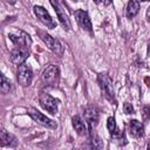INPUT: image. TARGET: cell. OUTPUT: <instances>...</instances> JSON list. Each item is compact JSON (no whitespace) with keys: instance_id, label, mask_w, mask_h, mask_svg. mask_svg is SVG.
I'll list each match as a JSON object with an SVG mask.
<instances>
[{"instance_id":"obj_17","label":"cell","mask_w":150,"mask_h":150,"mask_svg":"<svg viewBox=\"0 0 150 150\" xmlns=\"http://www.w3.org/2000/svg\"><path fill=\"white\" fill-rule=\"evenodd\" d=\"M0 88H1L2 94H7L11 90V82H9V80L6 79V76L4 74H1V86H0Z\"/></svg>"},{"instance_id":"obj_19","label":"cell","mask_w":150,"mask_h":150,"mask_svg":"<svg viewBox=\"0 0 150 150\" xmlns=\"http://www.w3.org/2000/svg\"><path fill=\"white\" fill-rule=\"evenodd\" d=\"M107 127H108V130L110 131V134H112V132L117 129V128H116V122H115V118H114V117H109V118H108Z\"/></svg>"},{"instance_id":"obj_8","label":"cell","mask_w":150,"mask_h":150,"mask_svg":"<svg viewBox=\"0 0 150 150\" xmlns=\"http://www.w3.org/2000/svg\"><path fill=\"white\" fill-rule=\"evenodd\" d=\"M34 13H35V15L38 16V19H39L45 26H47L48 28H54V27L56 26L55 21L52 19V16L49 15V13H48L43 7H41V6H35V7H34Z\"/></svg>"},{"instance_id":"obj_12","label":"cell","mask_w":150,"mask_h":150,"mask_svg":"<svg viewBox=\"0 0 150 150\" xmlns=\"http://www.w3.org/2000/svg\"><path fill=\"white\" fill-rule=\"evenodd\" d=\"M84 118H86V122L89 125V132L93 131V129L98 123V112H97V110L93 107L87 108L84 110Z\"/></svg>"},{"instance_id":"obj_1","label":"cell","mask_w":150,"mask_h":150,"mask_svg":"<svg viewBox=\"0 0 150 150\" xmlns=\"http://www.w3.org/2000/svg\"><path fill=\"white\" fill-rule=\"evenodd\" d=\"M97 82L100 84V88L107 100L110 102H115V94H114V88H112V82L110 77L107 74H98L97 76Z\"/></svg>"},{"instance_id":"obj_14","label":"cell","mask_w":150,"mask_h":150,"mask_svg":"<svg viewBox=\"0 0 150 150\" xmlns=\"http://www.w3.org/2000/svg\"><path fill=\"white\" fill-rule=\"evenodd\" d=\"M71 121H73V127H74V129L76 130V132L79 135L83 136V135H87L88 134V131H89L88 130V127H87L86 122L80 116H74Z\"/></svg>"},{"instance_id":"obj_13","label":"cell","mask_w":150,"mask_h":150,"mask_svg":"<svg viewBox=\"0 0 150 150\" xmlns=\"http://www.w3.org/2000/svg\"><path fill=\"white\" fill-rule=\"evenodd\" d=\"M129 131H130L131 136L138 138V137H142L144 135V127H143V124L139 121L132 120L129 123Z\"/></svg>"},{"instance_id":"obj_15","label":"cell","mask_w":150,"mask_h":150,"mask_svg":"<svg viewBox=\"0 0 150 150\" xmlns=\"http://www.w3.org/2000/svg\"><path fill=\"white\" fill-rule=\"evenodd\" d=\"M0 139H1V145H2V146H4V145L15 146V145L18 144L16 138H15L13 135L8 134L6 130H1V132H0Z\"/></svg>"},{"instance_id":"obj_24","label":"cell","mask_w":150,"mask_h":150,"mask_svg":"<svg viewBox=\"0 0 150 150\" xmlns=\"http://www.w3.org/2000/svg\"><path fill=\"white\" fill-rule=\"evenodd\" d=\"M93 1H94L95 4H100V2H101V0H93Z\"/></svg>"},{"instance_id":"obj_22","label":"cell","mask_w":150,"mask_h":150,"mask_svg":"<svg viewBox=\"0 0 150 150\" xmlns=\"http://www.w3.org/2000/svg\"><path fill=\"white\" fill-rule=\"evenodd\" d=\"M146 19L148 20H150V7L148 8V11H146Z\"/></svg>"},{"instance_id":"obj_4","label":"cell","mask_w":150,"mask_h":150,"mask_svg":"<svg viewBox=\"0 0 150 150\" xmlns=\"http://www.w3.org/2000/svg\"><path fill=\"white\" fill-rule=\"evenodd\" d=\"M32 77H33V70H32L30 66L27 63L20 64L18 68V82L22 87H27L30 84Z\"/></svg>"},{"instance_id":"obj_10","label":"cell","mask_w":150,"mask_h":150,"mask_svg":"<svg viewBox=\"0 0 150 150\" xmlns=\"http://www.w3.org/2000/svg\"><path fill=\"white\" fill-rule=\"evenodd\" d=\"M29 115H30V117H32L35 122H38L39 124H41V125H43V127H47V128H56V123H55L53 120L48 118V117L45 116L42 112H40V111L35 110V109H32V110L29 111Z\"/></svg>"},{"instance_id":"obj_20","label":"cell","mask_w":150,"mask_h":150,"mask_svg":"<svg viewBox=\"0 0 150 150\" xmlns=\"http://www.w3.org/2000/svg\"><path fill=\"white\" fill-rule=\"evenodd\" d=\"M123 110H124L125 114H132V112H134V108H132L131 103H128V102L124 103V105H123Z\"/></svg>"},{"instance_id":"obj_5","label":"cell","mask_w":150,"mask_h":150,"mask_svg":"<svg viewBox=\"0 0 150 150\" xmlns=\"http://www.w3.org/2000/svg\"><path fill=\"white\" fill-rule=\"evenodd\" d=\"M50 1V4H52V6L54 7V9H55V13H56V15H57V18H59V21H60V23L63 26V28L64 29H70V21H69V19H68V15L66 14V11L63 9V7H62V5L57 1V0H49Z\"/></svg>"},{"instance_id":"obj_6","label":"cell","mask_w":150,"mask_h":150,"mask_svg":"<svg viewBox=\"0 0 150 150\" xmlns=\"http://www.w3.org/2000/svg\"><path fill=\"white\" fill-rule=\"evenodd\" d=\"M42 81L47 84H55L59 80V68L54 64L48 66L47 68H45V70L42 71Z\"/></svg>"},{"instance_id":"obj_7","label":"cell","mask_w":150,"mask_h":150,"mask_svg":"<svg viewBox=\"0 0 150 150\" xmlns=\"http://www.w3.org/2000/svg\"><path fill=\"white\" fill-rule=\"evenodd\" d=\"M39 102H40V105L48 112H50L53 115L57 112V101L54 97H52L50 95L42 94L39 98Z\"/></svg>"},{"instance_id":"obj_16","label":"cell","mask_w":150,"mask_h":150,"mask_svg":"<svg viewBox=\"0 0 150 150\" xmlns=\"http://www.w3.org/2000/svg\"><path fill=\"white\" fill-rule=\"evenodd\" d=\"M138 9H139V4L137 0H130L128 6H127V16L129 19L134 18L137 13H138Z\"/></svg>"},{"instance_id":"obj_25","label":"cell","mask_w":150,"mask_h":150,"mask_svg":"<svg viewBox=\"0 0 150 150\" xmlns=\"http://www.w3.org/2000/svg\"><path fill=\"white\" fill-rule=\"evenodd\" d=\"M138 1H150V0H138Z\"/></svg>"},{"instance_id":"obj_23","label":"cell","mask_w":150,"mask_h":150,"mask_svg":"<svg viewBox=\"0 0 150 150\" xmlns=\"http://www.w3.org/2000/svg\"><path fill=\"white\" fill-rule=\"evenodd\" d=\"M110 2H111V0H104V5H105V6L110 5Z\"/></svg>"},{"instance_id":"obj_18","label":"cell","mask_w":150,"mask_h":150,"mask_svg":"<svg viewBox=\"0 0 150 150\" xmlns=\"http://www.w3.org/2000/svg\"><path fill=\"white\" fill-rule=\"evenodd\" d=\"M90 134V137H91V146L93 148H96V149H100V148H103V143H102V141L100 139V137L97 136V135H95L93 131H90L89 132Z\"/></svg>"},{"instance_id":"obj_3","label":"cell","mask_w":150,"mask_h":150,"mask_svg":"<svg viewBox=\"0 0 150 150\" xmlns=\"http://www.w3.org/2000/svg\"><path fill=\"white\" fill-rule=\"evenodd\" d=\"M8 38L9 40L16 46V47H26V48H29V46L32 45V39L30 36L22 32V30H15V32H12L8 34Z\"/></svg>"},{"instance_id":"obj_2","label":"cell","mask_w":150,"mask_h":150,"mask_svg":"<svg viewBox=\"0 0 150 150\" xmlns=\"http://www.w3.org/2000/svg\"><path fill=\"white\" fill-rule=\"evenodd\" d=\"M39 33V35H40V38H41V40L45 42V45L53 52V53H55L56 55H62L63 54V47H62V45L60 43V41L59 40H56V39H54L52 35H49V34H47L46 32H42V30H39L38 32Z\"/></svg>"},{"instance_id":"obj_9","label":"cell","mask_w":150,"mask_h":150,"mask_svg":"<svg viewBox=\"0 0 150 150\" xmlns=\"http://www.w3.org/2000/svg\"><path fill=\"white\" fill-rule=\"evenodd\" d=\"M29 55V50L26 47H16L11 52V60L15 64H22L25 63L26 59Z\"/></svg>"},{"instance_id":"obj_21","label":"cell","mask_w":150,"mask_h":150,"mask_svg":"<svg viewBox=\"0 0 150 150\" xmlns=\"http://www.w3.org/2000/svg\"><path fill=\"white\" fill-rule=\"evenodd\" d=\"M142 116H143V120H149L150 118V108L149 107H143Z\"/></svg>"},{"instance_id":"obj_11","label":"cell","mask_w":150,"mask_h":150,"mask_svg":"<svg viewBox=\"0 0 150 150\" xmlns=\"http://www.w3.org/2000/svg\"><path fill=\"white\" fill-rule=\"evenodd\" d=\"M75 19L77 21V23L81 26L82 29L87 30V32H91L93 29V25H91V21L89 19V15L86 11H82V9H77L75 12Z\"/></svg>"}]
</instances>
